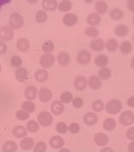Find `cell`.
Segmentation results:
<instances>
[{"mask_svg":"<svg viewBox=\"0 0 134 152\" xmlns=\"http://www.w3.org/2000/svg\"><path fill=\"white\" fill-rule=\"evenodd\" d=\"M24 24V18L18 13H13L9 18V26L12 28L18 30L21 28Z\"/></svg>","mask_w":134,"mask_h":152,"instance_id":"6da1fadb","label":"cell"},{"mask_svg":"<svg viewBox=\"0 0 134 152\" xmlns=\"http://www.w3.org/2000/svg\"><path fill=\"white\" fill-rule=\"evenodd\" d=\"M105 109L107 113L112 115H115L121 111L123 104L120 100L114 99L107 102Z\"/></svg>","mask_w":134,"mask_h":152,"instance_id":"7a4b0ae2","label":"cell"},{"mask_svg":"<svg viewBox=\"0 0 134 152\" xmlns=\"http://www.w3.org/2000/svg\"><path fill=\"white\" fill-rule=\"evenodd\" d=\"M37 120L39 124L43 127L50 126L54 121V118L52 115L48 111H43L37 117Z\"/></svg>","mask_w":134,"mask_h":152,"instance_id":"3957f363","label":"cell"},{"mask_svg":"<svg viewBox=\"0 0 134 152\" xmlns=\"http://www.w3.org/2000/svg\"><path fill=\"white\" fill-rule=\"evenodd\" d=\"M55 62V57L51 53H45L40 57L39 63L42 67L50 69L52 67Z\"/></svg>","mask_w":134,"mask_h":152,"instance_id":"277c9868","label":"cell"},{"mask_svg":"<svg viewBox=\"0 0 134 152\" xmlns=\"http://www.w3.org/2000/svg\"><path fill=\"white\" fill-rule=\"evenodd\" d=\"M14 37V31L10 26L0 27V39L2 41H9L12 40Z\"/></svg>","mask_w":134,"mask_h":152,"instance_id":"5b68a950","label":"cell"},{"mask_svg":"<svg viewBox=\"0 0 134 152\" xmlns=\"http://www.w3.org/2000/svg\"><path fill=\"white\" fill-rule=\"evenodd\" d=\"M120 124L124 126H130L134 124V114L130 111L123 112L119 116Z\"/></svg>","mask_w":134,"mask_h":152,"instance_id":"8992f818","label":"cell"},{"mask_svg":"<svg viewBox=\"0 0 134 152\" xmlns=\"http://www.w3.org/2000/svg\"><path fill=\"white\" fill-rule=\"evenodd\" d=\"M76 60L77 62L80 65H87L91 61V54L87 50H80L77 54Z\"/></svg>","mask_w":134,"mask_h":152,"instance_id":"52a82bcc","label":"cell"},{"mask_svg":"<svg viewBox=\"0 0 134 152\" xmlns=\"http://www.w3.org/2000/svg\"><path fill=\"white\" fill-rule=\"evenodd\" d=\"M78 22V16L73 13H67L63 17V24L68 27L74 26Z\"/></svg>","mask_w":134,"mask_h":152,"instance_id":"ba28073f","label":"cell"},{"mask_svg":"<svg viewBox=\"0 0 134 152\" xmlns=\"http://www.w3.org/2000/svg\"><path fill=\"white\" fill-rule=\"evenodd\" d=\"M88 82L87 78L83 76H77L74 81V86L78 91H82L87 88Z\"/></svg>","mask_w":134,"mask_h":152,"instance_id":"9c48e42d","label":"cell"},{"mask_svg":"<svg viewBox=\"0 0 134 152\" xmlns=\"http://www.w3.org/2000/svg\"><path fill=\"white\" fill-rule=\"evenodd\" d=\"M53 97L52 91L48 88H43L40 89L38 93L39 100L43 103L49 102Z\"/></svg>","mask_w":134,"mask_h":152,"instance_id":"30bf717a","label":"cell"},{"mask_svg":"<svg viewBox=\"0 0 134 152\" xmlns=\"http://www.w3.org/2000/svg\"><path fill=\"white\" fill-rule=\"evenodd\" d=\"M83 119L84 123L88 126H92L97 124L99 118L94 113L89 112L85 114Z\"/></svg>","mask_w":134,"mask_h":152,"instance_id":"8fae6325","label":"cell"},{"mask_svg":"<svg viewBox=\"0 0 134 152\" xmlns=\"http://www.w3.org/2000/svg\"><path fill=\"white\" fill-rule=\"evenodd\" d=\"M30 42L25 37H21L16 42V47L22 52H26L30 49Z\"/></svg>","mask_w":134,"mask_h":152,"instance_id":"7c38bea8","label":"cell"},{"mask_svg":"<svg viewBox=\"0 0 134 152\" xmlns=\"http://www.w3.org/2000/svg\"><path fill=\"white\" fill-rule=\"evenodd\" d=\"M71 61V58L68 52L63 51L59 53L57 56V61L62 66H66L69 65Z\"/></svg>","mask_w":134,"mask_h":152,"instance_id":"4fadbf2b","label":"cell"},{"mask_svg":"<svg viewBox=\"0 0 134 152\" xmlns=\"http://www.w3.org/2000/svg\"><path fill=\"white\" fill-rule=\"evenodd\" d=\"M88 82V85L89 87L93 91H97L102 87V80L97 76L93 75L89 78Z\"/></svg>","mask_w":134,"mask_h":152,"instance_id":"5bb4252c","label":"cell"},{"mask_svg":"<svg viewBox=\"0 0 134 152\" xmlns=\"http://www.w3.org/2000/svg\"><path fill=\"white\" fill-rule=\"evenodd\" d=\"M65 106L61 101L56 100L51 104V111L55 115H61L65 111Z\"/></svg>","mask_w":134,"mask_h":152,"instance_id":"9a60e30c","label":"cell"},{"mask_svg":"<svg viewBox=\"0 0 134 152\" xmlns=\"http://www.w3.org/2000/svg\"><path fill=\"white\" fill-rule=\"evenodd\" d=\"M94 142L96 145L99 146H105L108 143L109 137L104 133H96L94 136Z\"/></svg>","mask_w":134,"mask_h":152,"instance_id":"2e32d148","label":"cell"},{"mask_svg":"<svg viewBox=\"0 0 134 152\" xmlns=\"http://www.w3.org/2000/svg\"><path fill=\"white\" fill-rule=\"evenodd\" d=\"M49 144L50 147L54 149L61 148L65 144L64 140L61 137L55 135L51 137L49 141Z\"/></svg>","mask_w":134,"mask_h":152,"instance_id":"e0dca14e","label":"cell"},{"mask_svg":"<svg viewBox=\"0 0 134 152\" xmlns=\"http://www.w3.org/2000/svg\"><path fill=\"white\" fill-rule=\"evenodd\" d=\"M89 47L95 52H101L104 48V42L101 39H94L91 40L89 44Z\"/></svg>","mask_w":134,"mask_h":152,"instance_id":"ac0fdd59","label":"cell"},{"mask_svg":"<svg viewBox=\"0 0 134 152\" xmlns=\"http://www.w3.org/2000/svg\"><path fill=\"white\" fill-rule=\"evenodd\" d=\"M38 89L35 86H29L27 87L24 91V95L25 98L28 100L33 101L37 98Z\"/></svg>","mask_w":134,"mask_h":152,"instance_id":"d6986e66","label":"cell"},{"mask_svg":"<svg viewBox=\"0 0 134 152\" xmlns=\"http://www.w3.org/2000/svg\"><path fill=\"white\" fill-rule=\"evenodd\" d=\"M57 0H43L41 6L46 11H54L58 7Z\"/></svg>","mask_w":134,"mask_h":152,"instance_id":"ffe728a7","label":"cell"},{"mask_svg":"<svg viewBox=\"0 0 134 152\" xmlns=\"http://www.w3.org/2000/svg\"><path fill=\"white\" fill-rule=\"evenodd\" d=\"M101 20V18L99 14L97 13H90L87 16L86 22L87 24L90 26H95L99 24Z\"/></svg>","mask_w":134,"mask_h":152,"instance_id":"44dd1931","label":"cell"},{"mask_svg":"<svg viewBox=\"0 0 134 152\" xmlns=\"http://www.w3.org/2000/svg\"><path fill=\"white\" fill-rule=\"evenodd\" d=\"M115 35L120 37H126L129 34V28L126 25L119 24L115 27L114 30Z\"/></svg>","mask_w":134,"mask_h":152,"instance_id":"7402d4cb","label":"cell"},{"mask_svg":"<svg viewBox=\"0 0 134 152\" xmlns=\"http://www.w3.org/2000/svg\"><path fill=\"white\" fill-rule=\"evenodd\" d=\"M35 141L30 137H25L20 142V147L24 151H29L34 148Z\"/></svg>","mask_w":134,"mask_h":152,"instance_id":"603a6c76","label":"cell"},{"mask_svg":"<svg viewBox=\"0 0 134 152\" xmlns=\"http://www.w3.org/2000/svg\"><path fill=\"white\" fill-rule=\"evenodd\" d=\"M12 132L14 135V136L18 139H22L25 137L28 134L26 128L24 126L20 125L15 126L13 129Z\"/></svg>","mask_w":134,"mask_h":152,"instance_id":"cb8c5ba5","label":"cell"},{"mask_svg":"<svg viewBox=\"0 0 134 152\" xmlns=\"http://www.w3.org/2000/svg\"><path fill=\"white\" fill-rule=\"evenodd\" d=\"M109 63V59L105 54H101L97 56L94 60V64L97 67L103 68L106 67Z\"/></svg>","mask_w":134,"mask_h":152,"instance_id":"d4e9b609","label":"cell"},{"mask_svg":"<svg viewBox=\"0 0 134 152\" xmlns=\"http://www.w3.org/2000/svg\"><path fill=\"white\" fill-rule=\"evenodd\" d=\"M15 78L19 82H25L28 79V71L25 68H19L15 72Z\"/></svg>","mask_w":134,"mask_h":152,"instance_id":"484cf974","label":"cell"},{"mask_svg":"<svg viewBox=\"0 0 134 152\" xmlns=\"http://www.w3.org/2000/svg\"><path fill=\"white\" fill-rule=\"evenodd\" d=\"M36 80L39 83H45L49 77V74L47 71L43 69L37 70L35 73Z\"/></svg>","mask_w":134,"mask_h":152,"instance_id":"4316f807","label":"cell"},{"mask_svg":"<svg viewBox=\"0 0 134 152\" xmlns=\"http://www.w3.org/2000/svg\"><path fill=\"white\" fill-rule=\"evenodd\" d=\"M18 149L17 144L14 141L10 140L5 142L2 146V150L5 152H16Z\"/></svg>","mask_w":134,"mask_h":152,"instance_id":"83f0119b","label":"cell"},{"mask_svg":"<svg viewBox=\"0 0 134 152\" xmlns=\"http://www.w3.org/2000/svg\"><path fill=\"white\" fill-rule=\"evenodd\" d=\"M103 127L105 130L112 131L116 127V122L114 119L109 118L104 120L103 124Z\"/></svg>","mask_w":134,"mask_h":152,"instance_id":"f1b7e54d","label":"cell"},{"mask_svg":"<svg viewBox=\"0 0 134 152\" xmlns=\"http://www.w3.org/2000/svg\"><path fill=\"white\" fill-rule=\"evenodd\" d=\"M72 7V4L70 0H63L58 5L59 11L63 13H66L70 11Z\"/></svg>","mask_w":134,"mask_h":152,"instance_id":"f546056e","label":"cell"},{"mask_svg":"<svg viewBox=\"0 0 134 152\" xmlns=\"http://www.w3.org/2000/svg\"><path fill=\"white\" fill-rule=\"evenodd\" d=\"M95 10L100 14H104L107 12L108 7L106 3L103 0L97 1L95 4Z\"/></svg>","mask_w":134,"mask_h":152,"instance_id":"4dcf8cb0","label":"cell"},{"mask_svg":"<svg viewBox=\"0 0 134 152\" xmlns=\"http://www.w3.org/2000/svg\"><path fill=\"white\" fill-rule=\"evenodd\" d=\"M109 15L113 20H119L124 18V13L121 9L119 8H114L110 11Z\"/></svg>","mask_w":134,"mask_h":152,"instance_id":"1f68e13d","label":"cell"},{"mask_svg":"<svg viewBox=\"0 0 134 152\" xmlns=\"http://www.w3.org/2000/svg\"><path fill=\"white\" fill-rule=\"evenodd\" d=\"M112 76V72L110 69L108 67H103L101 68L98 72V77L101 80H108Z\"/></svg>","mask_w":134,"mask_h":152,"instance_id":"d6a6232c","label":"cell"},{"mask_svg":"<svg viewBox=\"0 0 134 152\" xmlns=\"http://www.w3.org/2000/svg\"><path fill=\"white\" fill-rule=\"evenodd\" d=\"M133 49V47L131 42L130 41H124L120 46V51L121 53L125 55L129 54L132 52Z\"/></svg>","mask_w":134,"mask_h":152,"instance_id":"836d02e7","label":"cell"},{"mask_svg":"<svg viewBox=\"0 0 134 152\" xmlns=\"http://www.w3.org/2000/svg\"><path fill=\"white\" fill-rule=\"evenodd\" d=\"M119 47V45L118 41L114 38L108 39V41L106 42V48L109 52H115L118 49Z\"/></svg>","mask_w":134,"mask_h":152,"instance_id":"e575fe53","label":"cell"},{"mask_svg":"<svg viewBox=\"0 0 134 152\" xmlns=\"http://www.w3.org/2000/svg\"><path fill=\"white\" fill-rule=\"evenodd\" d=\"M48 16L45 11L43 10H39L37 11L35 15V20L38 23L43 24L45 23L48 20Z\"/></svg>","mask_w":134,"mask_h":152,"instance_id":"d590c367","label":"cell"},{"mask_svg":"<svg viewBox=\"0 0 134 152\" xmlns=\"http://www.w3.org/2000/svg\"><path fill=\"white\" fill-rule=\"evenodd\" d=\"M22 108L23 110L28 113H32L36 110V106L34 102L28 100L22 104Z\"/></svg>","mask_w":134,"mask_h":152,"instance_id":"8d00e7d4","label":"cell"},{"mask_svg":"<svg viewBox=\"0 0 134 152\" xmlns=\"http://www.w3.org/2000/svg\"><path fill=\"white\" fill-rule=\"evenodd\" d=\"M26 128L29 132L36 133L39 130L40 126L37 121L32 120L27 123Z\"/></svg>","mask_w":134,"mask_h":152,"instance_id":"74e56055","label":"cell"},{"mask_svg":"<svg viewBox=\"0 0 134 152\" xmlns=\"http://www.w3.org/2000/svg\"><path fill=\"white\" fill-rule=\"evenodd\" d=\"M104 102L101 100H96L94 101L92 104V109L95 113H101L104 109Z\"/></svg>","mask_w":134,"mask_h":152,"instance_id":"f35d334b","label":"cell"},{"mask_svg":"<svg viewBox=\"0 0 134 152\" xmlns=\"http://www.w3.org/2000/svg\"><path fill=\"white\" fill-rule=\"evenodd\" d=\"M85 35L88 37L95 38L99 35V31L94 26H90L85 29Z\"/></svg>","mask_w":134,"mask_h":152,"instance_id":"ab89813d","label":"cell"},{"mask_svg":"<svg viewBox=\"0 0 134 152\" xmlns=\"http://www.w3.org/2000/svg\"><path fill=\"white\" fill-rule=\"evenodd\" d=\"M42 50L45 53H51L54 49V44L52 40H47L42 45Z\"/></svg>","mask_w":134,"mask_h":152,"instance_id":"60d3db41","label":"cell"},{"mask_svg":"<svg viewBox=\"0 0 134 152\" xmlns=\"http://www.w3.org/2000/svg\"><path fill=\"white\" fill-rule=\"evenodd\" d=\"M55 129L57 132L61 134H65L68 131V126L63 122H59L57 124Z\"/></svg>","mask_w":134,"mask_h":152,"instance_id":"b9f144b4","label":"cell"},{"mask_svg":"<svg viewBox=\"0 0 134 152\" xmlns=\"http://www.w3.org/2000/svg\"><path fill=\"white\" fill-rule=\"evenodd\" d=\"M73 99H74L73 95L68 91L63 93L60 96L61 102L66 104H68L71 102Z\"/></svg>","mask_w":134,"mask_h":152,"instance_id":"7bdbcfd3","label":"cell"},{"mask_svg":"<svg viewBox=\"0 0 134 152\" xmlns=\"http://www.w3.org/2000/svg\"><path fill=\"white\" fill-rule=\"evenodd\" d=\"M23 63L21 57L18 55H14L12 57L11 59V64L12 66L14 68H19L21 67Z\"/></svg>","mask_w":134,"mask_h":152,"instance_id":"ee69618b","label":"cell"},{"mask_svg":"<svg viewBox=\"0 0 134 152\" xmlns=\"http://www.w3.org/2000/svg\"><path fill=\"white\" fill-rule=\"evenodd\" d=\"M15 115H16V117L17 118V119L20 121H26L27 120H28L30 117L29 113H27L23 110H18L16 113Z\"/></svg>","mask_w":134,"mask_h":152,"instance_id":"f6af8a7d","label":"cell"},{"mask_svg":"<svg viewBox=\"0 0 134 152\" xmlns=\"http://www.w3.org/2000/svg\"><path fill=\"white\" fill-rule=\"evenodd\" d=\"M47 149V144L44 142L40 141L38 142L34 149V152H44L46 151Z\"/></svg>","mask_w":134,"mask_h":152,"instance_id":"bcb514c9","label":"cell"},{"mask_svg":"<svg viewBox=\"0 0 134 152\" xmlns=\"http://www.w3.org/2000/svg\"><path fill=\"white\" fill-rule=\"evenodd\" d=\"M72 106L74 108L80 109L84 105L83 99L81 97H76L73 99L72 101Z\"/></svg>","mask_w":134,"mask_h":152,"instance_id":"7dc6e473","label":"cell"},{"mask_svg":"<svg viewBox=\"0 0 134 152\" xmlns=\"http://www.w3.org/2000/svg\"><path fill=\"white\" fill-rule=\"evenodd\" d=\"M68 130H69L70 133L72 134H76L80 132V125L76 122L71 123L68 126Z\"/></svg>","mask_w":134,"mask_h":152,"instance_id":"c3c4849f","label":"cell"},{"mask_svg":"<svg viewBox=\"0 0 134 152\" xmlns=\"http://www.w3.org/2000/svg\"><path fill=\"white\" fill-rule=\"evenodd\" d=\"M126 137L128 139L134 141V126L130 128L126 132Z\"/></svg>","mask_w":134,"mask_h":152,"instance_id":"681fc988","label":"cell"},{"mask_svg":"<svg viewBox=\"0 0 134 152\" xmlns=\"http://www.w3.org/2000/svg\"><path fill=\"white\" fill-rule=\"evenodd\" d=\"M7 50V46L4 41L0 40V55L4 54Z\"/></svg>","mask_w":134,"mask_h":152,"instance_id":"f907efd6","label":"cell"},{"mask_svg":"<svg viewBox=\"0 0 134 152\" xmlns=\"http://www.w3.org/2000/svg\"><path fill=\"white\" fill-rule=\"evenodd\" d=\"M126 5L128 10L134 13V0H128Z\"/></svg>","mask_w":134,"mask_h":152,"instance_id":"816d5d0a","label":"cell"},{"mask_svg":"<svg viewBox=\"0 0 134 152\" xmlns=\"http://www.w3.org/2000/svg\"><path fill=\"white\" fill-rule=\"evenodd\" d=\"M127 104L128 106L134 108V96L130 97V98H128Z\"/></svg>","mask_w":134,"mask_h":152,"instance_id":"f5cc1de1","label":"cell"},{"mask_svg":"<svg viewBox=\"0 0 134 152\" xmlns=\"http://www.w3.org/2000/svg\"><path fill=\"white\" fill-rule=\"evenodd\" d=\"M13 0H0V9L5 5L10 3Z\"/></svg>","mask_w":134,"mask_h":152,"instance_id":"db71d44e","label":"cell"},{"mask_svg":"<svg viewBox=\"0 0 134 152\" xmlns=\"http://www.w3.org/2000/svg\"><path fill=\"white\" fill-rule=\"evenodd\" d=\"M128 150L129 152H134V141L128 144Z\"/></svg>","mask_w":134,"mask_h":152,"instance_id":"11a10c76","label":"cell"},{"mask_svg":"<svg viewBox=\"0 0 134 152\" xmlns=\"http://www.w3.org/2000/svg\"><path fill=\"white\" fill-rule=\"evenodd\" d=\"M101 152H113V150L111 148H109V147H105V148H103V149H102V150H101Z\"/></svg>","mask_w":134,"mask_h":152,"instance_id":"9f6ffc18","label":"cell"},{"mask_svg":"<svg viewBox=\"0 0 134 152\" xmlns=\"http://www.w3.org/2000/svg\"><path fill=\"white\" fill-rule=\"evenodd\" d=\"M38 1H39V0H26V1H27V2L30 3V4H32L36 3Z\"/></svg>","mask_w":134,"mask_h":152,"instance_id":"6f0895ef","label":"cell"},{"mask_svg":"<svg viewBox=\"0 0 134 152\" xmlns=\"http://www.w3.org/2000/svg\"><path fill=\"white\" fill-rule=\"evenodd\" d=\"M131 66L134 70V57L132 59V62H131Z\"/></svg>","mask_w":134,"mask_h":152,"instance_id":"680465c9","label":"cell"},{"mask_svg":"<svg viewBox=\"0 0 134 152\" xmlns=\"http://www.w3.org/2000/svg\"><path fill=\"white\" fill-rule=\"evenodd\" d=\"M60 152H70V150L66 149V148L61 149V150H60Z\"/></svg>","mask_w":134,"mask_h":152,"instance_id":"91938a15","label":"cell"},{"mask_svg":"<svg viewBox=\"0 0 134 152\" xmlns=\"http://www.w3.org/2000/svg\"><path fill=\"white\" fill-rule=\"evenodd\" d=\"M85 2L87 3H91L94 0H84Z\"/></svg>","mask_w":134,"mask_h":152,"instance_id":"94428289","label":"cell"},{"mask_svg":"<svg viewBox=\"0 0 134 152\" xmlns=\"http://www.w3.org/2000/svg\"><path fill=\"white\" fill-rule=\"evenodd\" d=\"M2 65L0 64V73L1 72H2Z\"/></svg>","mask_w":134,"mask_h":152,"instance_id":"6125c7cd","label":"cell"},{"mask_svg":"<svg viewBox=\"0 0 134 152\" xmlns=\"http://www.w3.org/2000/svg\"><path fill=\"white\" fill-rule=\"evenodd\" d=\"M133 23L134 24V16H133Z\"/></svg>","mask_w":134,"mask_h":152,"instance_id":"be15d7a7","label":"cell"},{"mask_svg":"<svg viewBox=\"0 0 134 152\" xmlns=\"http://www.w3.org/2000/svg\"><path fill=\"white\" fill-rule=\"evenodd\" d=\"M133 41H134V35H133Z\"/></svg>","mask_w":134,"mask_h":152,"instance_id":"e7e4bbea","label":"cell"}]
</instances>
